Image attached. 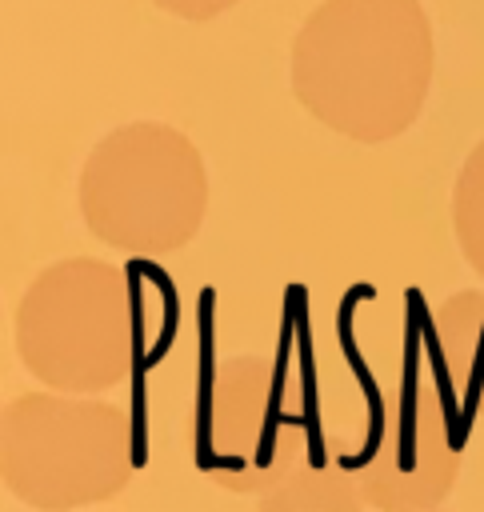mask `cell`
<instances>
[{"mask_svg":"<svg viewBox=\"0 0 484 512\" xmlns=\"http://www.w3.org/2000/svg\"><path fill=\"white\" fill-rule=\"evenodd\" d=\"M432 60L420 0H324L292 40V92L324 128L384 144L424 112Z\"/></svg>","mask_w":484,"mask_h":512,"instance_id":"1","label":"cell"},{"mask_svg":"<svg viewBox=\"0 0 484 512\" xmlns=\"http://www.w3.org/2000/svg\"><path fill=\"white\" fill-rule=\"evenodd\" d=\"M204 212V156L172 124H120L80 168V216L88 232L128 256L184 248L200 232Z\"/></svg>","mask_w":484,"mask_h":512,"instance_id":"2","label":"cell"},{"mask_svg":"<svg viewBox=\"0 0 484 512\" xmlns=\"http://www.w3.org/2000/svg\"><path fill=\"white\" fill-rule=\"evenodd\" d=\"M140 308L128 276L108 260L48 264L16 304V352L52 392L96 396L132 372Z\"/></svg>","mask_w":484,"mask_h":512,"instance_id":"3","label":"cell"},{"mask_svg":"<svg viewBox=\"0 0 484 512\" xmlns=\"http://www.w3.org/2000/svg\"><path fill=\"white\" fill-rule=\"evenodd\" d=\"M136 472L132 420L108 400L72 392H24L0 416V476L40 512H72L112 500Z\"/></svg>","mask_w":484,"mask_h":512,"instance_id":"4","label":"cell"},{"mask_svg":"<svg viewBox=\"0 0 484 512\" xmlns=\"http://www.w3.org/2000/svg\"><path fill=\"white\" fill-rule=\"evenodd\" d=\"M200 472L228 492H264L308 460V416L296 384L268 356L212 368L192 416Z\"/></svg>","mask_w":484,"mask_h":512,"instance_id":"5","label":"cell"},{"mask_svg":"<svg viewBox=\"0 0 484 512\" xmlns=\"http://www.w3.org/2000/svg\"><path fill=\"white\" fill-rule=\"evenodd\" d=\"M352 472L376 512L440 508L460 476V448L440 388L428 380L392 384L372 408L368 444Z\"/></svg>","mask_w":484,"mask_h":512,"instance_id":"6","label":"cell"},{"mask_svg":"<svg viewBox=\"0 0 484 512\" xmlns=\"http://www.w3.org/2000/svg\"><path fill=\"white\" fill-rule=\"evenodd\" d=\"M436 364L468 420H484V292H456L432 312Z\"/></svg>","mask_w":484,"mask_h":512,"instance_id":"7","label":"cell"},{"mask_svg":"<svg viewBox=\"0 0 484 512\" xmlns=\"http://www.w3.org/2000/svg\"><path fill=\"white\" fill-rule=\"evenodd\" d=\"M368 500L360 480L340 460H304L284 480L260 492L256 512H364Z\"/></svg>","mask_w":484,"mask_h":512,"instance_id":"8","label":"cell"},{"mask_svg":"<svg viewBox=\"0 0 484 512\" xmlns=\"http://www.w3.org/2000/svg\"><path fill=\"white\" fill-rule=\"evenodd\" d=\"M452 228H456V240H460L468 268L484 280V140L468 152V160L456 176Z\"/></svg>","mask_w":484,"mask_h":512,"instance_id":"9","label":"cell"},{"mask_svg":"<svg viewBox=\"0 0 484 512\" xmlns=\"http://www.w3.org/2000/svg\"><path fill=\"white\" fill-rule=\"evenodd\" d=\"M240 0H156V8L180 16V20H212L228 8H236Z\"/></svg>","mask_w":484,"mask_h":512,"instance_id":"10","label":"cell"},{"mask_svg":"<svg viewBox=\"0 0 484 512\" xmlns=\"http://www.w3.org/2000/svg\"><path fill=\"white\" fill-rule=\"evenodd\" d=\"M432 512H436V508H432Z\"/></svg>","mask_w":484,"mask_h":512,"instance_id":"11","label":"cell"}]
</instances>
